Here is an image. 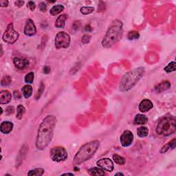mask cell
<instances>
[{
	"instance_id": "6da1fadb",
	"label": "cell",
	"mask_w": 176,
	"mask_h": 176,
	"mask_svg": "<svg viewBox=\"0 0 176 176\" xmlns=\"http://www.w3.org/2000/svg\"><path fill=\"white\" fill-rule=\"evenodd\" d=\"M56 124V118L54 115H47L39 125L36 140V147L39 150H43L52 141Z\"/></svg>"
},
{
	"instance_id": "7a4b0ae2",
	"label": "cell",
	"mask_w": 176,
	"mask_h": 176,
	"mask_svg": "<svg viewBox=\"0 0 176 176\" xmlns=\"http://www.w3.org/2000/svg\"><path fill=\"white\" fill-rule=\"evenodd\" d=\"M123 35V24L121 21L115 19L113 21L107 29L105 37L102 41V46L109 48L121 40Z\"/></svg>"
},
{
	"instance_id": "3957f363",
	"label": "cell",
	"mask_w": 176,
	"mask_h": 176,
	"mask_svg": "<svg viewBox=\"0 0 176 176\" xmlns=\"http://www.w3.org/2000/svg\"><path fill=\"white\" fill-rule=\"evenodd\" d=\"M145 68L142 67L136 68L135 69L128 72L121 79L119 89L122 92H125L132 89L145 74Z\"/></svg>"
},
{
	"instance_id": "277c9868",
	"label": "cell",
	"mask_w": 176,
	"mask_h": 176,
	"mask_svg": "<svg viewBox=\"0 0 176 176\" xmlns=\"http://www.w3.org/2000/svg\"><path fill=\"white\" fill-rule=\"evenodd\" d=\"M99 146L100 142L98 141H92L83 145L74 156L73 165L79 166L90 159L96 153Z\"/></svg>"
},
{
	"instance_id": "5b68a950",
	"label": "cell",
	"mask_w": 176,
	"mask_h": 176,
	"mask_svg": "<svg viewBox=\"0 0 176 176\" xmlns=\"http://www.w3.org/2000/svg\"><path fill=\"white\" fill-rule=\"evenodd\" d=\"M176 131V120L175 117L167 116L160 119L156 127V132L160 136H168Z\"/></svg>"
},
{
	"instance_id": "8992f818",
	"label": "cell",
	"mask_w": 176,
	"mask_h": 176,
	"mask_svg": "<svg viewBox=\"0 0 176 176\" xmlns=\"http://www.w3.org/2000/svg\"><path fill=\"white\" fill-rule=\"evenodd\" d=\"M70 36L66 32L61 31L56 34L55 40V45L56 49H66L70 46Z\"/></svg>"
},
{
	"instance_id": "52a82bcc",
	"label": "cell",
	"mask_w": 176,
	"mask_h": 176,
	"mask_svg": "<svg viewBox=\"0 0 176 176\" xmlns=\"http://www.w3.org/2000/svg\"><path fill=\"white\" fill-rule=\"evenodd\" d=\"M50 158L55 162H61L68 158V152L61 146H56L50 150Z\"/></svg>"
},
{
	"instance_id": "ba28073f",
	"label": "cell",
	"mask_w": 176,
	"mask_h": 176,
	"mask_svg": "<svg viewBox=\"0 0 176 176\" xmlns=\"http://www.w3.org/2000/svg\"><path fill=\"white\" fill-rule=\"evenodd\" d=\"M18 38H19V33L14 31L13 23H9L6 30L2 36L3 40L8 44H13L14 42H16Z\"/></svg>"
},
{
	"instance_id": "9c48e42d",
	"label": "cell",
	"mask_w": 176,
	"mask_h": 176,
	"mask_svg": "<svg viewBox=\"0 0 176 176\" xmlns=\"http://www.w3.org/2000/svg\"><path fill=\"white\" fill-rule=\"evenodd\" d=\"M133 133L130 130H125L120 137L121 144L123 147H129L133 143Z\"/></svg>"
},
{
	"instance_id": "30bf717a",
	"label": "cell",
	"mask_w": 176,
	"mask_h": 176,
	"mask_svg": "<svg viewBox=\"0 0 176 176\" xmlns=\"http://www.w3.org/2000/svg\"><path fill=\"white\" fill-rule=\"evenodd\" d=\"M96 165L98 167L103 169L104 171L112 172L114 169V163L113 161L108 158H102L96 162Z\"/></svg>"
},
{
	"instance_id": "8fae6325",
	"label": "cell",
	"mask_w": 176,
	"mask_h": 176,
	"mask_svg": "<svg viewBox=\"0 0 176 176\" xmlns=\"http://www.w3.org/2000/svg\"><path fill=\"white\" fill-rule=\"evenodd\" d=\"M23 33L28 37H32L37 33V28H36L35 23L32 19H28L26 21Z\"/></svg>"
},
{
	"instance_id": "7c38bea8",
	"label": "cell",
	"mask_w": 176,
	"mask_h": 176,
	"mask_svg": "<svg viewBox=\"0 0 176 176\" xmlns=\"http://www.w3.org/2000/svg\"><path fill=\"white\" fill-rule=\"evenodd\" d=\"M153 107V104L149 99H143L139 104L138 109L142 113L147 112Z\"/></svg>"
},
{
	"instance_id": "4fadbf2b",
	"label": "cell",
	"mask_w": 176,
	"mask_h": 176,
	"mask_svg": "<svg viewBox=\"0 0 176 176\" xmlns=\"http://www.w3.org/2000/svg\"><path fill=\"white\" fill-rule=\"evenodd\" d=\"M14 125L10 121H4L0 125V131L3 134L10 133L13 129Z\"/></svg>"
},
{
	"instance_id": "5bb4252c",
	"label": "cell",
	"mask_w": 176,
	"mask_h": 176,
	"mask_svg": "<svg viewBox=\"0 0 176 176\" xmlns=\"http://www.w3.org/2000/svg\"><path fill=\"white\" fill-rule=\"evenodd\" d=\"M13 63L17 69L23 70L28 67L29 61L26 60V59H23L19 57H14L13 59Z\"/></svg>"
},
{
	"instance_id": "9a60e30c",
	"label": "cell",
	"mask_w": 176,
	"mask_h": 176,
	"mask_svg": "<svg viewBox=\"0 0 176 176\" xmlns=\"http://www.w3.org/2000/svg\"><path fill=\"white\" fill-rule=\"evenodd\" d=\"M12 95L10 92L8 90H2L0 92V104L5 105L11 101Z\"/></svg>"
},
{
	"instance_id": "2e32d148",
	"label": "cell",
	"mask_w": 176,
	"mask_h": 176,
	"mask_svg": "<svg viewBox=\"0 0 176 176\" xmlns=\"http://www.w3.org/2000/svg\"><path fill=\"white\" fill-rule=\"evenodd\" d=\"M68 19V15L66 14H61L58 17L55 22V27L57 28H63L65 26V22Z\"/></svg>"
},
{
	"instance_id": "e0dca14e",
	"label": "cell",
	"mask_w": 176,
	"mask_h": 176,
	"mask_svg": "<svg viewBox=\"0 0 176 176\" xmlns=\"http://www.w3.org/2000/svg\"><path fill=\"white\" fill-rule=\"evenodd\" d=\"M148 122V118L144 114H137L134 118L133 123L137 125H144Z\"/></svg>"
},
{
	"instance_id": "ac0fdd59",
	"label": "cell",
	"mask_w": 176,
	"mask_h": 176,
	"mask_svg": "<svg viewBox=\"0 0 176 176\" xmlns=\"http://www.w3.org/2000/svg\"><path fill=\"white\" fill-rule=\"evenodd\" d=\"M171 87V83H170L168 80H166V81H163L162 83H160V84L156 86L155 88V92H157V93H161L165 90H167L168 89Z\"/></svg>"
},
{
	"instance_id": "d6986e66",
	"label": "cell",
	"mask_w": 176,
	"mask_h": 176,
	"mask_svg": "<svg viewBox=\"0 0 176 176\" xmlns=\"http://www.w3.org/2000/svg\"><path fill=\"white\" fill-rule=\"evenodd\" d=\"M175 145H176V140L175 138L173 139L172 141H169L167 144L164 146V147L161 149L160 153H165L166 151H168L169 149H174L175 148Z\"/></svg>"
},
{
	"instance_id": "ffe728a7",
	"label": "cell",
	"mask_w": 176,
	"mask_h": 176,
	"mask_svg": "<svg viewBox=\"0 0 176 176\" xmlns=\"http://www.w3.org/2000/svg\"><path fill=\"white\" fill-rule=\"evenodd\" d=\"M64 10V6L61 4H57L54 6L50 10V13L52 16H56L60 14Z\"/></svg>"
},
{
	"instance_id": "44dd1931",
	"label": "cell",
	"mask_w": 176,
	"mask_h": 176,
	"mask_svg": "<svg viewBox=\"0 0 176 176\" xmlns=\"http://www.w3.org/2000/svg\"><path fill=\"white\" fill-rule=\"evenodd\" d=\"M23 96L25 98H29L32 94V87L29 84L24 85L22 88Z\"/></svg>"
},
{
	"instance_id": "7402d4cb",
	"label": "cell",
	"mask_w": 176,
	"mask_h": 176,
	"mask_svg": "<svg viewBox=\"0 0 176 176\" xmlns=\"http://www.w3.org/2000/svg\"><path fill=\"white\" fill-rule=\"evenodd\" d=\"M88 174L90 175H104L105 174L104 170L100 167H93L88 170Z\"/></svg>"
},
{
	"instance_id": "603a6c76",
	"label": "cell",
	"mask_w": 176,
	"mask_h": 176,
	"mask_svg": "<svg viewBox=\"0 0 176 176\" xmlns=\"http://www.w3.org/2000/svg\"><path fill=\"white\" fill-rule=\"evenodd\" d=\"M137 135L139 138H145L149 135V129L147 127H140L137 129Z\"/></svg>"
},
{
	"instance_id": "cb8c5ba5",
	"label": "cell",
	"mask_w": 176,
	"mask_h": 176,
	"mask_svg": "<svg viewBox=\"0 0 176 176\" xmlns=\"http://www.w3.org/2000/svg\"><path fill=\"white\" fill-rule=\"evenodd\" d=\"M113 160L115 162L116 164H117L118 165H124L125 162H126V160H125V158L123 156H119L118 154H114L113 155Z\"/></svg>"
},
{
	"instance_id": "d4e9b609",
	"label": "cell",
	"mask_w": 176,
	"mask_h": 176,
	"mask_svg": "<svg viewBox=\"0 0 176 176\" xmlns=\"http://www.w3.org/2000/svg\"><path fill=\"white\" fill-rule=\"evenodd\" d=\"M45 172V170L41 168H37L33 170H31L28 173V175H35V176H41L43 175Z\"/></svg>"
},
{
	"instance_id": "484cf974",
	"label": "cell",
	"mask_w": 176,
	"mask_h": 176,
	"mask_svg": "<svg viewBox=\"0 0 176 176\" xmlns=\"http://www.w3.org/2000/svg\"><path fill=\"white\" fill-rule=\"evenodd\" d=\"M26 112V108L24 107H23L22 105H19L17 106V115H16V118L17 119H22L23 114H25Z\"/></svg>"
},
{
	"instance_id": "4316f807",
	"label": "cell",
	"mask_w": 176,
	"mask_h": 176,
	"mask_svg": "<svg viewBox=\"0 0 176 176\" xmlns=\"http://www.w3.org/2000/svg\"><path fill=\"white\" fill-rule=\"evenodd\" d=\"M139 37H140V33L138 31H130L128 32L127 39L130 41L136 40V39H139Z\"/></svg>"
},
{
	"instance_id": "83f0119b",
	"label": "cell",
	"mask_w": 176,
	"mask_h": 176,
	"mask_svg": "<svg viewBox=\"0 0 176 176\" xmlns=\"http://www.w3.org/2000/svg\"><path fill=\"white\" fill-rule=\"evenodd\" d=\"M164 70H165L166 73H171L173 72L176 70V63L175 61H171V63L166 65V66L164 68Z\"/></svg>"
},
{
	"instance_id": "f1b7e54d",
	"label": "cell",
	"mask_w": 176,
	"mask_h": 176,
	"mask_svg": "<svg viewBox=\"0 0 176 176\" xmlns=\"http://www.w3.org/2000/svg\"><path fill=\"white\" fill-rule=\"evenodd\" d=\"M94 11V8L92 6H83L80 8V13L84 14V15H87V14H91Z\"/></svg>"
},
{
	"instance_id": "f546056e",
	"label": "cell",
	"mask_w": 176,
	"mask_h": 176,
	"mask_svg": "<svg viewBox=\"0 0 176 176\" xmlns=\"http://www.w3.org/2000/svg\"><path fill=\"white\" fill-rule=\"evenodd\" d=\"M34 77H35V74L32 72L28 73L24 78L25 83H26L27 84H32L34 81Z\"/></svg>"
},
{
	"instance_id": "4dcf8cb0",
	"label": "cell",
	"mask_w": 176,
	"mask_h": 176,
	"mask_svg": "<svg viewBox=\"0 0 176 176\" xmlns=\"http://www.w3.org/2000/svg\"><path fill=\"white\" fill-rule=\"evenodd\" d=\"M11 82H12L11 77L9 76H6L2 78L1 80V85L2 86H8L10 84Z\"/></svg>"
},
{
	"instance_id": "1f68e13d",
	"label": "cell",
	"mask_w": 176,
	"mask_h": 176,
	"mask_svg": "<svg viewBox=\"0 0 176 176\" xmlns=\"http://www.w3.org/2000/svg\"><path fill=\"white\" fill-rule=\"evenodd\" d=\"M44 89H45V85H43V83H41L40 87H39V88L38 91H37V94H36V96H35V99H36V100L39 99L41 96V95H42V94H43Z\"/></svg>"
},
{
	"instance_id": "d6a6232c",
	"label": "cell",
	"mask_w": 176,
	"mask_h": 176,
	"mask_svg": "<svg viewBox=\"0 0 176 176\" xmlns=\"http://www.w3.org/2000/svg\"><path fill=\"white\" fill-rule=\"evenodd\" d=\"M91 38L92 37L89 35H84L83 36L82 39H81V42L83 44H88V43H89V41H91Z\"/></svg>"
},
{
	"instance_id": "836d02e7",
	"label": "cell",
	"mask_w": 176,
	"mask_h": 176,
	"mask_svg": "<svg viewBox=\"0 0 176 176\" xmlns=\"http://www.w3.org/2000/svg\"><path fill=\"white\" fill-rule=\"evenodd\" d=\"M39 8L40 11L43 12V13H45V12H46L47 8V4L44 2H41L40 4H39Z\"/></svg>"
},
{
	"instance_id": "e575fe53",
	"label": "cell",
	"mask_w": 176,
	"mask_h": 176,
	"mask_svg": "<svg viewBox=\"0 0 176 176\" xmlns=\"http://www.w3.org/2000/svg\"><path fill=\"white\" fill-rule=\"evenodd\" d=\"M27 7H28L31 11H34L35 10V8H36L35 2H32V1L28 2V4H27Z\"/></svg>"
},
{
	"instance_id": "d590c367",
	"label": "cell",
	"mask_w": 176,
	"mask_h": 176,
	"mask_svg": "<svg viewBox=\"0 0 176 176\" xmlns=\"http://www.w3.org/2000/svg\"><path fill=\"white\" fill-rule=\"evenodd\" d=\"M13 94H14V98H16V99H20L21 97H22V94L19 93V92L18 90L14 91Z\"/></svg>"
},
{
	"instance_id": "8d00e7d4",
	"label": "cell",
	"mask_w": 176,
	"mask_h": 176,
	"mask_svg": "<svg viewBox=\"0 0 176 176\" xmlns=\"http://www.w3.org/2000/svg\"><path fill=\"white\" fill-rule=\"evenodd\" d=\"M50 70H51V69H50V68L47 66V65H46V66H44L43 68V72L46 74H50Z\"/></svg>"
},
{
	"instance_id": "74e56055",
	"label": "cell",
	"mask_w": 176,
	"mask_h": 176,
	"mask_svg": "<svg viewBox=\"0 0 176 176\" xmlns=\"http://www.w3.org/2000/svg\"><path fill=\"white\" fill-rule=\"evenodd\" d=\"M14 4H15V6L17 7H21L24 4V1H17L14 2Z\"/></svg>"
},
{
	"instance_id": "f35d334b",
	"label": "cell",
	"mask_w": 176,
	"mask_h": 176,
	"mask_svg": "<svg viewBox=\"0 0 176 176\" xmlns=\"http://www.w3.org/2000/svg\"><path fill=\"white\" fill-rule=\"evenodd\" d=\"M8 5V1H0V6L1 7H7Z\"/></svg>"
},
{
	"instance_id": "ab89813d",
	"label": "cell",
	"mask_w": 176,
	"mask_h": 176,
	"mask_svg": "<svg viewBox=\"0 0 176 176\" xmlns=\"http://www.w3.org/2000/svg\"><path fill=\"white\" fill-rule=\"evenodd\" d=\"M63 175H74L72 173H65V174H63Z\"/></svg>"
},
{
	"instance_id": "60d3db41",
	"label": "cell",
	"mask_w": 176,
	"mask_h": 176,
	"mask_svg": "<svg viewBox=\"0 0 176 176\" xmlns=\"http://www.w3.org/2000/svg\"><path fill=\"white\" fill-rule=\"evenodd\" d=\"M115 175H124L123 174H122V173H117V174H116Z\"/></svg>"
},
{
	"instance_id": "b9f144b4",
	"label": "cell",
	"mask_w": 176,
	"mask_h": 176,
	"mask_svg": "<svg viewBox=\"0 0 176 176\" xmlns=\"http://www.w3.org/2000/svg\"><path fill=\"white\" fill-rule=\"evenodd\" d=\"M1 51H2L1 56H2L3 55V47H2V46H1Z\"/></svg>"
}]
</instances>
